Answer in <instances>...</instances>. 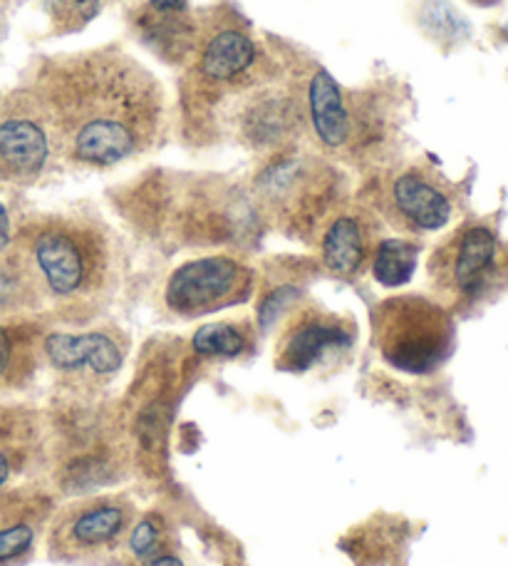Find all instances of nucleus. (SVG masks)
I'll use <instances>...</instances> for the list:
<instances>
[{
	"instance_id": "nucleus-1",
	"label": "nucleus",
	"mask_w": 508,
	"mask_h": 566,
	"mask_svg": "<svg viewBox=\"0 0 508 566\" xmlns=\"http://www.w3.org/2000/svg\"><path fill=\"white\" fill-rule=\"evenodd\" d=\"M28 85L43 99L63 165L77 169L139 159L167 123L165 87L115 45L40 60Z\"/></svg>"
},
{
	"instance_id": "nucleus-2",
	"label": "nucleus",
	"mask_w": 508,
	"mask_h": 566,
	"mask_svg": "<svg viewBox=\"0 0 508 566\" xmlns=\"http://www.w3.org/2000/svg\"><path fill=\"white\" fill-rule=\"evenodd\" d=\"M15 249L45 308L65 321L95 318L119 286V247L97 217L70 211L23 219L15 227Z\"/></svg>"
},
{
	"instance_id": "nucleus-3",
	"label": "nucleus",
	"mask_w": 508,
	"mask_h": 566,
	"mask_svg": "<svg viewBox=\"0 0 508 566\" xmlns=\"http://www.w3.org/2000/svg\"><path fill=\"white\" fill-rule=\"evenodd\" d=\"M372 336L382 360L406 376H432L452 358L456 326L440 301L414 293L390 296L372 311Z\"/></svg>"
},
{
	"instance_id": "nucleus-4",
	"label": "nucleus",
	"mask_w": 508,
	"mask_h": 566,
	"mask_svg": "<svg viewBox=\"0 0 508 566\" xmlns=\"http://www.w3.org/2000/svg\"><path fill=\"white\" fill-rule=\"evenodd\" d=\"M253 205L278 229L310 237L335 211L338 179L328 167L296 151L273 155L253 177Z\"/></svg>"
},
{
	"instance_id": "nucleus-5",
	"label": "nucleus",
	"mask_w": 508,
	"mask_h": 566,
	"mask_svg": "<svg viewBox=\"0 0 508 566\" xmlns=\"http://www.w3.org/2000/svg\"><path fill=\"white\" fill-rule=\"evenodd\" d=\"M305 123L328 155L372 157L390 133V109L372 93H350L328 70L318 67L303 95Z\"/></svg>"
},
{
	"instance_id": "nucleus-6",
	"label": "nucleus",
	"mask_w": 508,
	"mask_h": 566,
	"mask_svg": "<svg viewBox=\"0 0 508 566\" xmlns=\"http://www.w3.org/2000/svg\"><path fill=\"white\" fill-rule=\"evenodd\" d=\"M434 301L444 308H466L479 303L508 274V251L496 229L484 221H466L446 237L430 256Z\"/></svg>"
},
{
	"instance_id": "nucleus-7",
	"label": "nucleus",
	"mask_w": 508,
	"mask_h": 566,
	"mask_svg": "<svg viewBox=\"0 0 508 566\" xmlns=\"http://www.w3.org/2000/svg\"><path fill=\"white\" fill-rule=\"evenodd\" d=\"M137 517V502L121 492L89 494L67 502L47 522L50 559L97 564L115 557Z\"/></svg>"
},
{
	"instance_id": "nucleus-8",
	"label": "nucleus",
	"mask_w": 508,
	"mask_h": 566,
	"mask_svg": "<svg viewBox=\"0 0 508 566\" xmlns=\"http://www.w3.org/2000/svg\"><path fill=\"white\" fill-rule=\"evenodd\" d=\"M63 165L43 99L28 83L0 95V185L33 187Z\"/></svg>"
},
{
	"instance_id": "nucleus-9",
	"label": "nucleus",
	"mask_w": 508,
	"mask_h": 566,
	"mask_svg": "<svg viewBox=\"0 0 508 566\" xmlns=\"http://www.w3.org/2000/svg\"><path fill=\"white\" fill-rule=\"evenodd\" d=\"M129 338L117 326L85 331H45L43 366L53 373L70 400L95 402L125 368Z\"/></svg>"
},
{
	"instance_id": "nucleus-10",
	"label": "nucleus",
	"mask_w": 508,
	"mask_h": 566,
	"mask_svg": "<svg viewBox=\"0 0 508 566\" xmlns=\"http://www.w3.org/2000/svg\"><path fill=\"white\" fill-rule=\"evenodd\" d=\"M256 271L231 254H209L184 261L165 283V306L177 318H201L251 301Z\"/></svg>"
},
{
	"instance_id": "nucleus-11",
	"label": "nucleus",
	"mask_w": 508,
	"mask_h": 566,
	"mask_svg": "<svg viewBox=\"0 0 508 566\" xmlns=\"http://www.w3.org/2000/svg\"><path fill=\"white\" fill-rule=\"evenodd\" d=\"M354 343H358V326L352 318L305 303L293 308L283 321L273 350V366L293 376L332 370L352 356Z\"/></svg>"
},
{
	"instance_id": "nucleus-12",
	"label": "nucleus",
	"mask_w": 508,
	"mask_h": 566,
	"mask_svg": "<svg viewBox=\"0 0 508 566\" xmlns=\"http://www.w3.org/2000/svg\"><path fill=\"white\" fill-rule=\"evenodd\" d=\"M53 432L47 412L25 402H0V494L50 484Z\"/></svg>"
},
{
	"instance_id": "nucleus-13",
	"label": "nucleus",
	"mask_w": 508,
	"mask_h": 566,
	"mask_svg": "<svg viewBox=\"0 0 508 566\" xmlns=\"http://www.w3.org/2000/svg\"><path fill=\"white\" fill-rule=\"evenodd\" d=\"M191 80L201 90H231L251 83L261 65V50L246 23L236 18H216L197 33L191 53Z\"/></svg>"
},
{
	"instance_id": "nucleus-14",
	"label": "nucleus",
	"mask_w": 508,
	"mask_h": 566,
	"mask_svg": "<svg viewBox=\"0 0 508 566\" xmlns=\"http://www.w3.org/2000/svg\"><path fill=\"white\" fill-rule=\"evenodd\" d=\"M380 207L404 234H432L452 221L454 195L432 169L414 165L394 171L382 189Z\"/></svg>"
},
{
	"instance_id": "nucleus-15",
	"label": "nucleus",
	"mask_w": 508,
	"mask_h": 566,
	"mask_svg": "<svg viewBox=\"0 0 508 566\" xmlns=\"http://www.w3.org/2000/svg\"><path fill=\"white\" fill-rule=\"evenodd\" d=\"M378 241V224L368 211L358 207L335 209L318 237L325 271L342 281L360 279L370 269Z\"/></svg>"
},
{
	"instance_id": "nucleus-16",
	"label": "nucleus",
	"mask_w": 508,
	"mask_h": 566,
	"mask_svg": "<svg viewBox=\"0 0 508 566\" xmlns=\"http://www.w3.org/2000/svg\"><path fill=\"white\" fill-rule=\"evenodd\" d=\"M53 512L55 492L47 484L0 494V566L18 564L33 554Z\"/></svg>"
},
{
	"instance_id": "nucleus-17",
	"label": "nucleus",
	"mask_w": 508,
	"mask_h": 566,
	"mask_svg": "<svg viewBox=\"0 0 508 566\" xmlns=\"http://www.w3.org/2000/svg\"><path fill=\"white\" fill-rule=\"evenodd\" d=\"M303 99L283 90L251 95L239 113V135L251 149H281L303 133Z\"/></svg>"
},
{
	"instance_id": "nucleus-18",
	"label": "nucleus",
	"mask_w": 508,
	"mask_h": 566,
	"mask_svg": "<svg viewBox=\"0 0 508 566\" xmlns=\"http://www.w3.org/2000/svg\"><path fill=\"white\" fill-rule=\"evenodd\" d=\"M45 331L33 318L0 321V396L25 390L43 368Z\"/></svg>"
},
{
	"instance_id": "nucleus-19",
	"label": "nucleus",
	"mask_w": 508,
	"mask_h": 566,
	"mask_svg": "<svg viewBox=\"0 0 508 566\" xmlns=\"http://www.w3.org/2000/svg\"><path fill=\"white\" fill-rule=\"evenodd\" d=\"M139 30L149 48L169 63H187L194 53L199 30L187 13H157L147 8V13L139 18Z\"/></svg>"
},
{
	"instance_id": "nucleus-20",
	"label": "nucleus",
	"mask_w": 508,
	"mask_h": 566,
	"mask_svg": "<svg viewBox=\"0 0 508 566\" xmlns=\"http://www.w3.org/2000/svg\"><path fill=\"white\" fill-rule=\"evenodd\" d=\"M40 311H45V303L23 256L13 247L0 254V321L30 318Z\"/></svg>"
},
{
	"instance_id": "nucleus-21",
	"label": "nucleus",
	"mask_w": 508,
	"mask_h": 566,
	"mask_svg": "<svg viewBox=\"0 0 508 566\" xmlns=\"http://www.w3.org/2000/svg\"><path fill=\"white\" fill-rule=\"evenodd\" d=\"M256 331L251 321H216L191 336V353L201 360H241L253 350Z\"/></svg>"
},
{
	"instance_id": "nucleus-22",
	"label": "nucleus",
	"mask_w": 508,
	"mask_h": 566,
	"mask_svg": "<svg viewBox=\"0 0 508 566\" xmlns=\"http://www.w3.org/2000/svg\"><path fill=\"white\" fill-rule=\"evenodd\" d=\"M420 259V244L410 239H380L370 259V274L384 289L410 283Z\"/></svg>"
},
{
	"instance_id": "nucleus-23",
	"label": "nucleus",
	"mask_w": 508,
	"mask_h": 566,
	"mask_svg": "<svg viewBox=\"0 0 508 566\" xmlns=\"http://www.w3.org/2000/svg\"><path fill=\"white\" fill-rule=\"evenodd\" d=\"M174 547V532H171L169 522L161 517L159 512L139 514L137 522L131 524L129 534L121 542L119 554L121 559L129 562L131 566L141 564L155 554Z\"/></svg>"
},
{
	"instance_id": "nucleus-24",
	"label": "nucleus",
	"mask_w": 508,
	"mask_h": 566,
	"mask_svg": "<svg viewBox=\"0 0 508 566\" xmlns=\"http://www.w3.org/2000/svg\"><path fill=\"white\" fill-rule=\"evenodd\" d=\"M50 20L70 33V30L85 28L99 13V0H45Z\"/></svg>"
},
{
	"instance_id": "nucleus-25",
	"label": "nucleus",
	"mask_w": 508,
	"mask_h": 566,
	"mask_svg": "<svg viewBox=\"0 0 508 566\" xmlns=\"http://www.w3.org/2000/svg\"><path fill=\"white\" fill-rule=\"evenodd\" d=\"M15 227L13 217H10V209L0 201V254H6L15 247Z\"/></svg>"
},
{
	"instance_id": "nucleus-26",
	"label": "nucleus",
	"mask_w": 508,
	"mask_h": 566,
	"mask_svg": "<svg viewBox=\"0 0 508 566\" xmlns=\"http://www.w3.org/2000/svg\"><path fill=\"white\" fill-rule=\"evenodd\" d=\"M137 566H187V564H184V559H181V554L174 547H171V549L155 554V557H149Z\"/></svg>"
},
{
	"instance_id": "nucleus-27",
	"label": "nucleus",
	"mask_w": 508,
	"mask_h": 566,
	"mask_svg": "<svg viewBox=\"0 0 508 566\" xmlns=\"http://www.w3.org/2000/svg\"><path fill=\"white\" fill-rule=\"evenodd\" d=\"M147 8L157 13H187L189 0H147Z\"/></svg>"
},
{
	"instance_id": "nucleus-28",
	"label": "nucleus",
	"mask_w": 508,
	"mask_h": 566,
	"mask_svg": "<svg viewBox=\"0 0 508 566\" xmlns=\"http://www.w3.org/2000/svg\"><path fill=\"white\" fill-rule=\"evenodd\" d=\"M506 35H508V25H506Z\"/></svg>"
}]
</instances>
